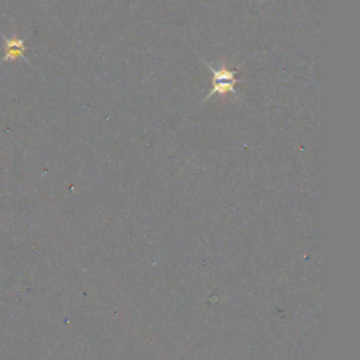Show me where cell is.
I'll list each match as a JSON object with an SVG mask.
<instances>
[{"label": "cell", "instance_id": "1", "mask_svg": "<svg viewBox=\"0 0 360 360\" xmlns=\"http://www.w3.org/2000/svg\"><path fill=\"white\" fill-rule=\"evenodd\" d=\"M213 71V87L208 97L214 94H228V93H235V83L238 80L235 79V75L232 71L226 69V67H222L218 71Z\"/></svg>", "mask_w": 360, "mask_h": 360}, {"label": "cell", "instance_id": "2", "mask_svg": "<svg viewBox=\"0 0 360 360\" xmlns=\"http://www.w3.org/2000/svg\"><path fill=\"white\" fill-rule=\"evenodd\" d=\"M7 48L10 49L7 52V56H5V61H9V59H14L17 56L23 55L24 52V43L21 40H12V44L7 43Z\"/></svg>", "mask_w": 360, "mask_h": 360}]
</instances>
